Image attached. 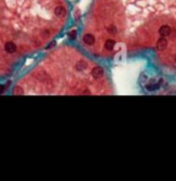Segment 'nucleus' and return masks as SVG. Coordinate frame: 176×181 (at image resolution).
I'll return each instance as SVG.
<instances>
[{
	"label": "nucleus",
	"instance_id": "ddd939ff",
	"mask_svg": "<svg viewBox=\"0 0 176 181\" xmlns=\"http://www.w3.org/2000/svg\"><path fill=\"white\" fill-rule=\"evenodd\" d=\"M54 46H56V41H52V42H51L50 45L47 46V48H48V50H51V48H53Z\"/></svg>",
	"mask_w": 176,
	"mask_h": 181
},
{
	"label": "nucleus",
	"instance_id": "2eb2a0df",
	"mask_svg": "<svg viewBox=\"0 0 176 181\" xmlns=\"http://www.w3.org/2000/svg\"><path fill=\"white\" fill-rule=\"evenodd\" d=\"M4 88H5V87H4L2 85H0V94H1V93L4 92Z\"/></svg>",
	"mask_w": 176,
	"mask_h": 181
},
{
	"label": "nucleus",
	"instance_id": "f257e3e1",
	"mask_svg": "<svg viewBox=\"0 0 176 181\" xmlns=\"http://www.w3.org/2000/svg\"><path fill=\"white\" fill-rule=\"evenodd\" d=\"M167 46H168V40L165 39V36H162L160 39H158L157 45H156L158 51H164L167 48Z\"/></svg>",
	"mask_w": 176,
	"mask_h": 181
},
{
	"label": "nucleus",
	"instance_id": "f03ea898",
	"mask_svg": "<svg viewBox=\"0 0 176 181\" xmlns=\"http://www.w3.org/2000/svg\"><path fill=\"white\" fill-rule=\"evenodd\" d=\"M92 76L95 79H100L104 76V69L101 66H94L92 69Z\"/></svg>",
	"mask_w": 176,
	"mask_h": 181
},
{
	"label": "nucleus",
	"instance_id": "20e7f679",
	"mask_svg": "<svg viewBox=\"0 0 176 181\" xmlns=\"http://www.w3.org/2000/svg\"><path fill=\"white\" fill-rule=\"evenodd\" d=\"M159 34H160V36H169L171 34V28L167 26V24L162 26L159 28Z\"/></svg>",
	"mask_w": 176,
	"mask_h": 181
},
{
	"label": "nucleus",
	"instance_id": "423d86ee",
	"mask_svg": "<svg viewBox=\"0 0 176 181\" xmlns=\"http://www.w3.org/2000/svg\"><path fill=\"white\" fill-rule=\"evenodd\" d=\"M75 68H76V70L77 71H83L84 69L87 68V63L84 62V60H78L76 65H75Z\"/></svg>",
	"mask_w": 176,
	"mask_h": 181
},
{
	"label": "nucleus",
	"instance_id": "1a4fd4ad",
	"mask_svg": "<svg viewBox=\"0 0 176 181\" xmlns=\"http://www.w3.org/2000/svg\"><path fill=\"white\" fill-rule=\"evenodd\" d=\"M64 13H65V9L63 6H57L54 9V15L57 17H62V16H64Z\"/></svg>",
	"mask_w": 176,
	"mask_h": 181
},
{
	"label": "nucleus",
	"instance_id": "f3484780",
	"mask_svg": "<svg viewBox=\"0 0 176 181\" xmlns=\"http://www.w3.org/2000/svg\"><path fill=\"white\" fill-rule=\"evenodd\" d=\"M175 62H176V56H175Z\"/></svg>",
	"mask_w": 176,
	"mask_h": 181
},
{
	"label": "nucleus",
	"instance_id": "9d476101",
	"mask_svg": "<svg viewBox=\"0 0 176 181\" xmlns=\"http://www.w3.org/2000/svg\"><path fill=\"white\" fill-rule=\"evenodd\" d=\"M76 36H77V33H76V30H75V29L68 33V37H69L70 40H75V39H76Z\"/></svg>",
	"mask_w": 176,
	"mask_h": 181
},
{
	"label": "nucleus",
	"instance_id": "0eeeda50",
	"mask_svg": "<svg viewBox=\"0 0 176 181\" xmlns=\"http://www.w3.org/2000/svg\"><path fill=\"white\" fill-rule=\"evenodd\" d=\"M162 82H163V80H160L158 83H148V85H146V90H158Z\"/></svg>",
	"mask_w": 176,
	"mask_h": 181
},
{
	"label": "nucleus",
	"instance_id": "f8f14e48",
	"mask_svg": "<svg viewBox=\"0 0 176 181\" xmlns=\"http://www.w3.org/2000/svg\"><path fill=\"white\" fill-rule=\"evenodd\" d=\"M13 94H15V95H17V94H23V90H22L21 87H17L16 90H13Z\"/></svg>",
	"mask_w": 176,
	"mask_h": 181
},
{
	"label": "nucleus",
	"instance_id": "7ed1b4c3",
	"mask_svg": "<svg viewBox=\"0 0 176 181\" xmlns=\"http://www.w3.org/2000/svg\"><path fill=\"white\" fill-rule=\"evenodd\" d=\"M5 51H6L7 53H15V52L17 51V46H16L15 42L9 41V42L5 44Z\"/></svg>",
	"mask_w": 176,
	"mask_h": 181
},
{
	"label": "nucleus",
	"instance_id": "6e6552de",
	"mask_svg": "<svg viewBox=\"0 0 176 181\" xmlns=\"http://www.w3.org/2000/svg\"><path fill=\"white\" fill-rule=\"evenodd\" d=\"M115 45H116V42H115V40H112V39H109V40L105 41V48L109 50V51L113 50V48H115Z\"/></svg>",
	"mask_w": 176,
	"mask_h": 181
},
{
	"label": "nucleus",
	"instance_id": "39448f33",
	"mask_svg": "<svg viewBox=\"0 0 176 181\" xmlns=\"http://www.w3.org/2000/svg\"><path fill=\"white\" fill-rule=\"evenodd\" d=\"M83 41L86 45H89L92 46L94 42H95V37H94V35H92V34H86V35L83 36Z\"/></svg>",
	"mask_w": 176,
	"mask_h": 181
},
{
	"label": "nucleus",
	"instance_id": "dca6fc26",
	"mask_svg": "<svg viewBox=\"0 0 176 181\" xmlns=\"http://www.w3.org/2000/svg\"><path fill=\"white\" fill-rule=\"evenodd\" d=\"M82 94H91V92H89L88 90H83V92H82Z\"/></svg>",
	"mask_w": 176,
	"mask_h": 181
},
{
	"label": "nucleus",
	"instance_id": "4468645a",
	"mask_svg": "<svg viewBox=\"0 0 176 181\" xmlns=\"http://www.w3.org/2000/svg\"><path fill=\"white\" fill-rule=\"evenodd\" d=\"M44 35L48 36V35H50V31H48V30H44Z\"/></svg>",
	"mask_w": 176,
	"mask_h": 181
},
{
	"label": "nucleus",
	"instance_id": "9b49d317",
	"mask_svg": "<svg viewBox=\"0 0 176 181\" xmlns=\"http://www.w3.org/2000/svg\"><path fill=\"white\" fill-rule=\"evenodd\" d=\"M107 31H109L110 34H112V35H115V34H117L118 30H117V27H116V26H110L109 29H107Z\"/></svg>",
	"mask_w": 176,
	"mask_h": 181
}]
</instances>
